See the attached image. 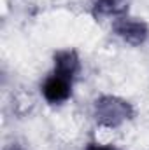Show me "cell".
<instances>
[{"instance_id":"7a4b0ae2","label":"cell","mask_w":149,"mask_h":150,"mask_svg":"<svg viewBox=\"0 0 149 150\" xmlns=\"http://www.w3.org/2000/svg\"><path fill=\"white\" fill-rule=\"evenodd\" d=\"M72 94V79L63 74L53 72L42 84V96L47 103H63Z\"/></svg>"},{"instance_id":"5b68a950","label":"cell","mask_w":149,"mask_h":150,"mask_svg":"<svg viewBox=\"0 0 149 150\" xmlns=\"http://www.w3.org/2000/svg\"><path fill=\"white\" fill-rule=\"evenodd\" d=\"M86 150H116L114 147H107V145H100V143H90Z\"/></svg>"},{"instance_id":"3957f363","label":"cell","mask_w":149,"mask_h":150,"mask_svg":"<svg viewBox=\"0 0 149 150\" xmlns=\"http://www.w3.org/2000/svg\"><path fill=\"white\" fill-rule=\"evenodd\" d=\"M116 32L130 44H140L148 37V28L142 21L123 19L116 25Z\"/></svg>"},{"instance_id":"277c9868","label":"cell","mask_w":149,"mask_h":150,"mask_svg":"<svg viewBox=\"0 0 149 150\" xmlns=\"http://www.w3.org/2000/svg\"><path fill=\"white\" fill-rule=\"evenodd\" d=\"M77 68H79V59L72 51H62L54 56V72L74 79Z\"/></svg>"},{"instance_id":"6da1fadb","label":"cell","mask_w":149,"mask_h":150,"mask_svg":"<svg viewBox=\"0 0 149 150\" xmlns=\"http://www.w3.org/2000/svg\"><path fill=\"white\" fill-rule=\"evenodd\" d=\"M130 112H132L130 105L117 98L107 96L97 101V119L105 126H117L119 122L128 119Z\"/></svg>"}]
</instances>
